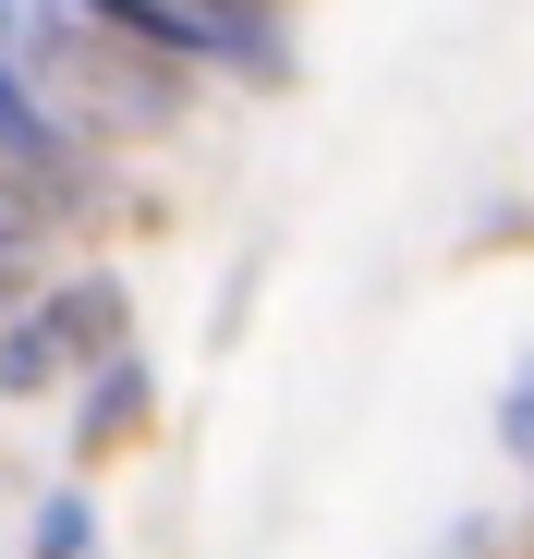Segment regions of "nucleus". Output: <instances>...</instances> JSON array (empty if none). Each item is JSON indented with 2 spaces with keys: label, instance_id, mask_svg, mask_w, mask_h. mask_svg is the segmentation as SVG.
I'll return each mask as SVG.
<instances>
[{
  "label": "nucleus",
  "instance_id": "7ed1b4c3",
  "mask_svg": "<svg viewBox=\"0 0 534 559\" xmlns=\"http://www.w3.org/2000/svg\"><path fill=\"white\" fill-rule=\"evenodd\" d=\"M158 414V378H146V353L98 365V378H73V450H134Z\"/></svg>",
  "mask_w": 534,
  "mask_h": 559
},
{
  "label": "nucleus",
  "instance_id": "423d86ee",
  "mask_svg": "<svg viewBox=\"0 0 534 559\" xmlns=\"http://www.w3.org/2000/svg\"><path fill=\"white\" fill-rule=\"evenodd\" d=\"M498 450H510L522 475H534V353H522L510 378H498Z\"/></svg>",
  "mask_w": 534,
  "mask_h": 559
},
{
  "label": "nucleus",
  "instance_id": "f257e3e1",
  "mask_svg": "<svg viewBox=\"0 0 534 559\" xmlns=\"http://www.w3.org/2000/svg\"><path fill=\"white\" fill-rule=\"evenodd\" d=\"M0 170H13V182H37L61 219L85 207V122L37 98V73H25V61H0Z\"/></svg>",
  "mask_w": 534,
  "mask_h": 559
},
{
  "label": "nucleus",
  "instance_id": "20e7f679",
  "mask_svg": "<svg viewBox=\"0 0 534 559\" xmlns=\"http://www.w3.org/2000/svg\"><path fill=\"white\" fill-rule=\"evenodd\" d=\"M49 390H73V378H61V353H49L37 317H13V329H0V402H49Z\"/></svg>",
  "mask_w": 534,
  "mask_h": 559
},
{
  "label": "nucleus",
  "instance_id": "39448f33",
  "mask_svg": "<svg viewBox=\"0 0 534 559\" xmlns=\"http://www.w3.org/2000/svg\"><path fill=\"white\" fill-rule=\"evenodd\" d=\"M25 547H37V559H98V499H73V487H61V499L37 511Z\"/></svg>",
  "mask_w": 534,
  "mask_h": 559
},
{
  "label": "nucleus",
  "instance_id": "f03ea898",
  "mask_svg": "<svg viewBox=\"0 0 534 559\" xmlns=\"http://www.w3.org/2000/svg\"><path fill=\"white\" fill-rule=\"evenodd\" d=\"M25 317L49 329L61 378H98V365H122V353H134V293H122L110 267H73V280H49V293H37Z\"/></svg>",
  "mask_w": 534,
  "mask_h": 559
}]
</instances>
